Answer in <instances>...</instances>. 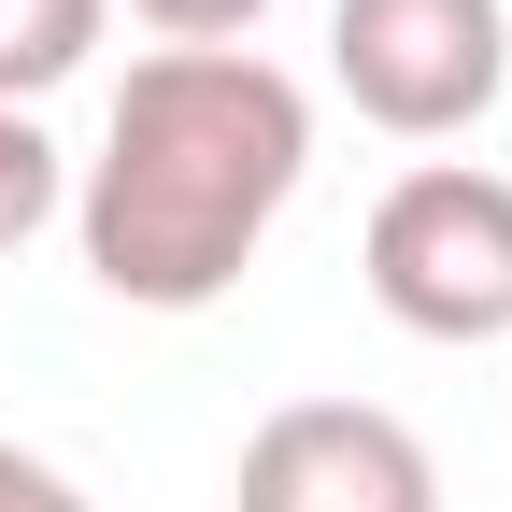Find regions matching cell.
I'll use <instances>...</instances> for the list:
<instances>
[{"label": "cell", "instance_id": "6da1fadb", "mask_svg": "<svg viewBox=\"0 0 512 512\" xmlns=\"http://www.w3.org/2000/svg\"><path fill=\"white\" fill-rule=\"evenodd\" d=\"M313 171V100L256 43H157L128 57L100 157L72 171V242L128 313H214Z\"/></svg>", "mask_w": 512, "mask_h": 512}, {"label": "cell", "instance_id": "7a4b0ae2", "mask_svg": "<svg viewBox=\"0 0 512 512\" xmlns=\"http://www.w3.org/2000/svg\"><path fill=\"white\" fill-rule=\"evenodd\" d=\"M356 285L413 342H512V171L470 157L399 171L356 228Z\"/></svg>", "mask_w": 512, "mask_h": 512}, {"label": "cell", "instance_id": "3957f363", "mask_svg": "<svg viewBox=\"0 0 512 512\" xmlns=\"http://www.w3.org/2000/svg\"><path fill=\"white\" fill-rule=\"evenodd\" d=\"M328 72L370 128L456 143L512 86V15L498 0H328Z\"/></svg>", "mask_w": 512, "mask_h": 512}, {"label": "cell", "instance_id": "277c9868", "mask_svg": "<svg viewBox=\"0 0 512 512\" xmlns=\"http://www.w3.org/2000/svg\"><path fill=\"white\" fill-rule=\"evenodd\" d=\"M228 512H441V456L384 399H285L256 413Z\"/></svg>", "mask_w": 512, "mask_h": 512}, {"label": "cell", "instance_id": "5b68a950", "mask_svg": "<svg viewBox=\"0 0 512 512\" xmlns=\"http://www.w3.org/2000/svg\"><path fill=\"white\" fill-rule=\"evenodd\" d=\"M100 15L114 0H0V114H29V100H57L100 57Z\"/></svg>", "mask_w": 512, "mask_h": 512}, {"label": "cell", "instance_id": "8992f818", "mask_svg": "<svg viewBox=\"0 0 512 512\" xmlns=\"http://www.w3.org/2000/svg\"><path fill=\"white\" fill-rule=\"evenodd\" d=\"M57 214H72V157L43 143V114H0V256L43 242Z\"/></svg>", "mask_w": 512, "mask_h": 512}, {"label": "cell", "instance_id": "52a82bcc", "mask_svg": "<svg viewBox=\"0 0 512 512\" xmlns=\"http://www.w3.org/2000/svg\"><path fill=\"white\" fill-rule=\"evenodd\" d=\"M128 15H143L157 43H256V15H271V0H128Z\"/></svg>", "mask_w": 512, "mask_h": 512}, {"label": "cell", "instance_id": "ba28073f", "mask_svg": "<svg viewBox=\"0 0 512 512\" xmlns=\"http://www.w3.org/2000/svg\"><path fill=\"white\" fill-rule=\"evenodd\" d=\"M0 512H100L57 456H29V441H0Z\"/></svg>", "mask_w": 512, "mask_h": 512}]
</instances>
